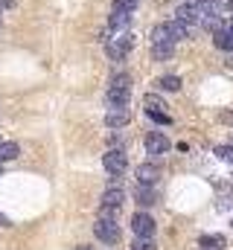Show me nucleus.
<instances>
[{"label": "nucleus", "mask_w": 233, "mask_h": 250, "mask_svg": "<svg viewBox=\"0 0 233 250\" xmlns=\"http://www.w3.org/2000/svg\"><path fill=\"white\" fill-rule=\"evenodd\" d=\"M198 245L204 250H225L228 248V239L225 236H219V233H210V236H201L198 239Z\"/></svg>", "instance_id": "13"}, {"label": "nucleus", "mask_w": 233, "mask_h": 250, "mask_svg": "<svg viewBox=\"0 0 233 250\" xmlns=\"http://www.w3.org/2000/svg\"><path fill=\"white\" fill-rule=\"evenodd\" d=\"M134 201H137V207H152V204H158V192L149 184H137L134 187Z\"/></svg>", "instance_id": "9"}, {"label": "nucleus", "mask_w": 233, "mask_h": 250, "mask_svg": "<svg viewBox=\"0 0 233 250\" xmlns=\"http://www.w3.org/2000/svg\"><path fill=\"white\" fill-rule=\"evenodd\" d=\"M166 26H169V32H172L175 44H178V41H184V38H189V26H186V23H181L178 18H175V21H166Z\"/></svg>", "instance_id": "17"}, {"label": "nucleus", "mask_w": 233, "mask_h": 250, "mask_svg": "<svg viewBox=\"0 0 233 250\" xmlns=\"http://www.w3.org/2000/svg\"><path fill=\"white\" fill-rule=\"evenodd\" d=\"M172 148V143H169V137L163 134V131H152V134H146V151L152 154V157H161V154H166Z\"/></svg>", "instance_id": "4"}, {"label": "nucleus", "mask_w": 233, "mask_h": 250, "mask_svg": "<svg viewBox=\"0 0 233 250\" xmlns=\"http://www.w3.org/2000/svg\"><path fill=\"white\" fill-rule=\"evenodd\" d=\"M137 3L140 0H114L111 9H116V12H137Z\"/></svg>", "instance_id": "21"}, {"label": "nucleus", "mask_w": 233, "mask_h": 250, "mask_svg": "<svg viewBox=\"0 0 233 250\" xmlns=\"http://www.w3.org/2000/svg\"><path fill=\"white\" fill-rule=\"evenodd\" d=\"M146 114H149L155 123H161V125H169V123H172V120L166 117V111H146Z\"/></svg>", "instance_id": "24"}, {"label": "nucleus", "mask_w": 233, "mask_h": 250, "mask_svg": "<svg viewBox=\"0 0 233 250\" xmlns=\"http://www.w3.org/2000/svg\"><path fill=\"white\" fill-rule=\"evenodd\" d=\"M131 123V111L125 108V105H119V108H111L108 114H105V125L108 128H122V125Z\"/></svg>", "instance_id": "8"}, {"label": "nucleus", "mask_w": 233, "mask_h": 250, "mask_svg": "<svg viewBox=\"0 0 233 250\" xmlns=\"http://www.w3.org/2000/svg\"><path fill=\"white\" fill-rule=\"evenodd\" d=\"M134 175H137V184H149V187H155V184L161 181V166H158V163H140Z\"/></svg>", "instance_id": "7"}, {"label": "nucleus", "mask_w": 233, "mask_h": 250, "mask_svg": "<svg viewBox=\"0 0 233 250\" xmlns=\"http://www.w3.org/2000/svg\"><path fill=\"white\" fill-rule=\"evenodd\" d=\"M131 248H134V250H158V248H155V242H152V239H146V236H137Z\"/></svg>", "instance_id": "22"}, {"label": "nucleus", "mask_w": 233, "mask_h": 250, "mask_svg": "<svg viewBox=\"0 0 233 250\" xmlns=\"http://www.w3.org/2000/svg\"><path fill=\"white\" fill-rule=\"evenodd\" d=\"M102 166H105V172H108V175H122V172H125V166H128L125 151H122V148H111V151H105Z\"/></svg>", "instance_id": "5"}, {"label": "nucleus", "mask_w": 233, "mask_h": 250, "mask_svg": "<svg viewBox=\"0 0 233 250\" xmlns=\"http://www.w3.org/2000/svg\"><path fill=\"white\" fill-rule=\"evenodd\" d=\"M175 18H178L181 23H186V26H195V23H198L195 3H181V6H178V12H175Z\"/></svg>", "instance_id": "11"}, {"label": "nucleus", "mask_w": 233, "mask_h": 250, "mask_svg": "<svg viewBox=\"0 0 233 250\" xmlns=\"http://www.w3.org/2000/svg\"><path fill=\"white\" fill-rule=\"evenodd\" d=\"M128 96H131V79H128L125 73H119L114 82H111L105 99H108L111 108H119V105H128Z\"/></svg>", "instance_id": "1"}, {"label": "nucleus", "mask_w": 233, "mask_h": 250, "mask_svg": "<svg viewBox=\"0 0 233 250\" xmlns=\"http://www.w3.org/2000/svg\"><path fill=\"white\" fill-rule=\"evenodd\" d=\"M158 90H166V93L181 90V79H178V76H163V79H158Z\"/></svg>", "instance_id": "19"}, {"label": "nucleus", "mask_w": 233, "mask_h": 250, "mask_svg": "<svg viewBox=\"0 0 233 250\" xmlns=\"http://www.w3.org/2000/svg\"><path fill=\"white\" fill-rule=\"evenodd\" d=\"M116 215H119V209H116V207H102V204H99V218L116 221Z\"/></svg>", "instance_id": "23"}, {"label": "nucleus", "mask_w": 233, "mask_h": 250, "mask_svg": "<svg viewBox=\"0 0 233 250\" xmlns=\"http://www.w3.org/2000/svg\"><path fill=\"white\" fill-rule=\"evenodd\" d=\"M175 56V44H152V59L155 62H169Z\"/></svg>", "instance_id": "16"}, {"label": "nucleus", "mask_w": 233, "mask_h": 250, "mask_svg": "<svg viewBox=\"0 0 233 250\" xmlns=\"http://www.w3.org/2000/svg\"><path fill=\"white\" fill-rule=\"evenodd\" d=\"M228 26H231V29H233V15H231V23H228Z\"/></svg>", "instance_id": "29"}, {"label": "nucleus", "mask_w": 233, "mask_h": 250, "mask_svg": "<svg viewBox=\"0 0 233 250\" xmlns=\"http://www.w3.org/2000/svg\"><path fill=\"white\" fill-rule=\"evenodd\" d=\"M152 44H175V38H172V32H169L166 23H158L152 29Z\"/></svg>", "instance_id": "15"}, {"label": "nucleus", "mask_w": 233, "mask_h": 250, "mask_svg": "<svg viewBox=\"0 0 233 250\" xmlns=\"http://www.w3.org/2000/svg\"><path fill=\"white\" fill-rule=\"evenodd\" d=\"M225 67H228V70H233V53H228V56H225Z\"/></svg>", "instance_id": "27"}, {"label": "nucleus", "mask_w": 233, "mask_h": 250, "mask_svg": "<svg viewBox=\"0 0 233 250\" xmlns=\"http://www.w3.org/2000/svg\"><path fill=\"white\" fill-rule=\"evenodd\" d=\"M213 44H216L219 50H225V53H233V29L231 26L216 29V32H213Z\"/></svg>", "instance_id": "10"}, {"label": "nucleus", "mask_w": 233, "mask_h": 250, "mask_svg": "<svg viewBox=\"0 0 233 250\" xmlns=\"http://www.w3.org/2000/svg\"><path fill=\"white\" fill-rule=\"evenodd\" d=\"M12 6H15V0H0V12L3 9H12Z\"/></svg>", "instance_id": "26"}, {"label": "nucleus", "mask_w": 233, "mask_h": 250, "mask_svg": "<svg viewBox=\"0 0 233 250\" xmlns=\"http://www.w3.org/2000/svg\"><path fill=\"white\" fill-rule=\"evenodd\" d=\"M131 50H134V35L131 32H122V35H114V38L105 41V53H108L111 62H122Z\"/></svg>", "instance_id": "2"}, {"label": "nucleus", "mask_w": 233, "mask_h": 250, "mask_svg": "<svg viewBox=\"0 0 233 250\" xmlns=\"http://www.w3.org/2000/svg\"><path fill=\"white\" fill-rule=\"evenodd\" d=\"M122 201H125V195H122V189L116 187V189H105V195H102V201H99V204H102V207H116V209H119V207H122Z\"/></svg>", "instance_id": "14"}, {"label": "nucleus", "mask_w": 233, "mask_h": 250, "mask_svg": "<svg viewBox=\"0 0 233 250\" xmlns=\"http://www.w3.org/2000/svg\"><path fill=\"white\" fill-rule=\"evenodd\" d=\"M93 233H96V239L105 242V245H116V242H119V227H116V221H108V218H96Z\"/></svg>", "instance_id": "3"}, {"label": "nucleus", "mask_w": 233, "mask_h": 250, "mask_svg": "<svg viewBox=\"0 0 233 250\" xmlns=\"http://www.w3.org/2000/svg\"><path fill=\"white\" fill-rule=\"evenodd\" d=\"M228 9H231V15H233V0H228Z\"/></svg>", "instance_id": "28"}, {"label": "nucleus", "mask_w": 233, "mask_h": 250, "mask_svg": "<svg viewBox=\"0 0 233 250\" xmlns=\"http://www.w3.org/2000/svg\"><path fill=\"white\" fill-rule=\"evenodd\" d=\"M143 105H146V111H161V108H166V102H163L161 96H155V93L143 96Z\"/></svg>", "instance_id": "20"}, {"label": "nucleus", "mask_w": 233, "mask_h": 250, "mask_svg": "<svg viewBox=\"0 0 233 250\" xmlns=\"http://www.w3.org/2000/svg\"><path fill=\"white\" fill-rule=\"evenodd\" d=\"M18 154H21V146H18V143H12V140H9V143H0V163L15 160Z\"/></svg>", "instance_id": "18"}, {"label": "nucleus", "mask_w": 233, "mask_h": 250, "mask_svg": "<svg viewBox=\"0 0 233 250\" xmlns=\"http://www.w3.org/2000/svg\"><path fill=\"white\" fill-rule=\"evenodd\" d=\"M134 21V12H116L111 9V18H108V29H128Z\"/></svg>", "instance_id": "12"}, {"label": "nucleus", "mask_w": 233, "mask_h": 250, "mask_svg": "<svg viewBox=\"0 0 233 250\" xmlns=\"http://www.w3.org/2000/svg\"><path fill=\"white\" fill-rule=\"evenodd\" d=\"M216 154H219L222 160H228V163H233V146H219V148H216Z\"/></svg>", "instance_id": "25"}, {"label": "nucleus", "mask_w": 233, "mask_h": 250, "mask_svg": "<svg viewBox=\"0 0 233 250\" xmlns=\"http://www.w3.org/2000/svg\"><path fill=\"white\" fill-rule=\"evenodd\" d=\"M131 230H134L137 236L152 239V236H155V218L146 215V212H134V218H131Z\"/></svg>", "instance_id": "6"}]
</instances>
